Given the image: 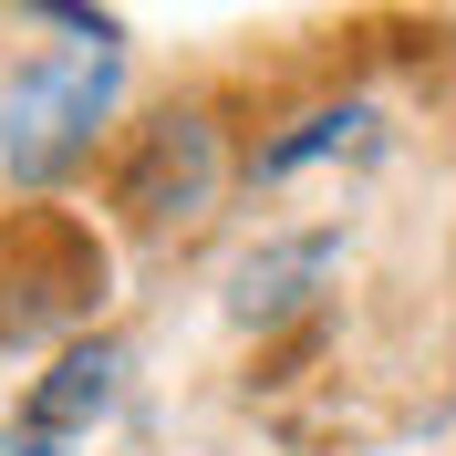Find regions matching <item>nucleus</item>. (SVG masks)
Masks as SVG:
<instances>
[{"label": "nucleus", "mask_w": 456, "mask_h": 456, "mask_svg": "<svg viewBox=\"0 0 456 456\" xmlns=\"http://www.w3.org/2000/svg\"><path fill=\"white\" fill-rule=\"evenodd\" d=\"M114 94H125V53L114 42H53V53H31L11 73V94H0V167L21 187H53L73 156H94Z\"/></svg>", "instance_id": "1"}, {"label": "nucleus", "mask_w": 456, "mask_h": 456, "mask_svg": "<svg viewBox=\"0 0 456 456\" xmlns=\"http://www.w3.org/2000/svg\"><path fill=\"white\" fill-rule=\"evenodd\" d=\"M208 198H218V125L208 114H156L135 167H125V208L145 228H187Z\"/></svg>", "instance_id": "2"}, {"label": "nucleus", "mask_w": 456, "mask_h": 456, "mask_svg": "<svg viewBox=\"0 0 456 456\" xmlns=\"http://www.w3.org/2000/svg\"><path fill=\"white\" fill-rule=\"evenodd\" d=\"M114 373H125V353H114V342H84V353H62V363L42 373V395H31L21 436H11V456H53L62 436H84L94 415L114 404Z\"/></svg>", "instance_id": "3"}, {"label": "nucleus", "mask_w": 456, "mask_h": 456, "mask_svg": "<svg viewBox=\"0 0 456 456\" xmlns=\"http://www.w3.org/2000/svg\"><path fill=\"white\" fill-rule=\"evenodd\" d=\"M332 270V239H290V249H259L239 281H228V312L239 322H281V312H301L312 301V281Z\"/></svg>", "instance_id": "4"}, {"label": "nucleus", "mask_w": 456, "mask_h": 456, "mask_svg": "<svg viewBox=\"0 0 456 456\" xmlns=\"http://www.w3.org/2000/svg\"><path fill=\"white\" fill-rule=\"evenodd\" d=\"M363 125H373V104H312L290 135H270L249 156V176H290V167H312V156H332V145H363Z\"/></svg>", "instance_id": "5"}]
</instances>
